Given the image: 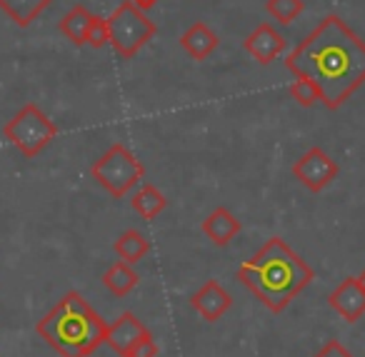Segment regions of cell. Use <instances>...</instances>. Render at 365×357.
Masks as SVG:
<instances>
[{
	"instance_id": "obj_1",
	"label": "cell",
	"mask_w": 365,
	"mask_h": 357,
	"mask_svg": "<svg viewBox=\"0 0 365 357\" xmlns=\"http://www.w3.org/2000/svg\"><path fill=\"white\" fill-rule=\"evenodd\" d=\"M285 68L295 78L313 81L320 103L338 110L365 83V43L338 16H328L290 51Z\"/></svg>"
},
{
	"instance_id": "obj_2",
	"label": "cell",
	"mask_w": 365,
	"mask_h": 357,
	"mask_svg": "<svg viewBox=\"0 0 365 357\" xmlns=\"http://www.w3.org/2000/svg\"><path fill=\"white\" fill-rule=\"evenodd\" d=\"M238 280L268 310L283 312L315 280V272L283 237H270L238 267Z\"/></svg>"
},
{
	"instance_id": "obj_3",
	"label": "cell",
	"mask_w": 365,
	"mask_h": 357,
	"mask_svg": "<svg viewBox=\"0 0 365 357\" xmlns=\"http://www.w3.org/2000/svg\"><path fill=\"white\" fill-rule=\"evenodd\" d=\"M36 330L61 357H88L106 342L108 322L81 292H68L38 320Z\"/></svg>"
},
{
	"instance_id": "obj_4",
	"label": "cell",
	"mask_w": 365,
	"mask_h": 357,
	"mask_svg": "<svg viewBox=\"0 0 365 357\" xmlns=\"http://www.w3.org/2000/svg\"><path fill=\"white\" fill-rule=\"evenodd\" d=\"M93 180L101 187H106L113 197H125L145 175L143 162L128 150L125 145L115 143L110 145L91 167Z\"/></svg>"
},
{
	"instance_id": "obj_5",
	"label": "cell",
	"mask_w": 365,
	"mask_h": 357,
	"mask_svg": "<svg viewBox=\"0 0 365 357\" xmlns=\"http://www.w3.org/2000/svg\"><path fill=\"white\" fill-rule=\"evenodd\" d=\"M3 135L18 148L26 157H36L56 140L58 128L36 103L23 105L3 128Z\"/></svg>"
},
{
	"instance_id": "obj_6",
	"label": "cell",
	"mask_w": 365,
	"mask_h": 357,
	"mask_svg": "<svg viewBox=\"0 0 365 357\" xmlns=\"http://www.w3.org/2000/svg\"><path fill=\"white\" fill-rule=\"evenodd\" d=\"M108 28H110L113 51L120 58H125V61L138 56V51L145 48L155 36V23L133 0H125L123 6H118L113 11V16L108 18Z\"/></svg>"
},
{
	"instance_id": "obj_7",
	"label": "cell",
	"mask_w": 365,
	"mask_h": 357,
	"mask_svg": "<svg viewBox=\"0 0 365 357\" xmlns=\"http://www.w3.org/2000/svg\"><path fill=\"white\" fill-rule=\"evenodd\" d=\"M340 167L323 148H310L305 155L293 162V175L308 187L310 192H320L338 177Z\"/></svg>"
},
{
	"instance_id": "obj_8",
	"label": "cell",
	"mask_w": 365,
	"mask_h": 357,
	"mask_svg": "<svg viewBox=\"0 0 365 357\" xmlns=\"http://www.w3.org/2000/svg\"><path fill=\"white\" fill-rule=\"evenodd\" d=\"M148 335V327L138 320L133 312H123L115 322L108 325L106 332V345L120 357H130L133 350L140 345V340Z\"/></svg>"
},
{
	"instance_id": "obj_9",
	"label": "cell",
	"mask_w": 365,
	"mask_h": 357,
	"mask_svg": "<svg viewBox=\"0 0 365 357\" xmlns=\"http://www.w3.org/2000/svg\"><path fill=\"white\" fill-rule=\"evenodd\" d=\"M328 302L343 320L358 322L365 312V290L360 287L358 277H345V280L330 292Z\"/></svg>"
},
{
	"instance_id": "obj_10",
	"label": "cell",
	"mask_w": 365,
	"mask_h": 357,
	"mask_svg": "<svg viewBox=\"0 0 365 357\" xmlns=\"http://www.w3.org/2000/svg\"><path fill=\"white\" fill-rule=\"evenodd\" d=\"M243 46L260 66H270V63L285 51V38L280 36L270 23H260V26L245 38Z\"/></svg>"
},
{
	"instance_id": "obj_11",
	"label": "cell",
	"mask_w": 365,
	"mask_h": 357,
	"mask_svg": "<svg viewBox=\"0 0 365 357\" xmlns=\"http://www.w3.org/2000/svg\"><path fill=\"white\" fill-rule=\"evenodd\" d=\"M193 307L198 310V315L208 322H215L230 310V295L223 285H218L215 280H208L198 292L193 295Z\"/></svg>"
},
{
	"instance_id": "obj_12",
	"label": "cell",
	"mask_w": 365,
	"mask_h": 357,
	"mask_svg": "<svg viewBox=\"0 0 365 357\" xmlns=\"http://www.w3.org/2000/svg\"><path fill=\"white\" fill-rule=\"evenodd\" d=\"M180 48L188 53L193 61H205V58L218 48V36H215L205 23H193V26L180 36Z\"/></svg>"
},
{
	"instance_id": "obj_13",
	"label": "cell",
	"mask_w": 365,
	"mask_h": 357,
	"mask_svg": "<svg viewBox=\"0 0 365 357\" xmlns=\"http://www.w3.org/2000/svg\"><path fill=\"white\" fill-rule=\"evenodd\" d=\"M203 232L215 245L225 247L240 232V220L230 210H225V207H215L203 220Z\"/></svg>"
},
{
	"instance_id": "obj_14",
	"label": "cell",
	"mask_w": 365,
	"mask_h": 357,
	"mask_svg": "<svg viewBox=\"0 0 365 357\" xmlns=\"http://www.w3.org/2000/svg\"><path fill=\"white\" fill-rule=\"evenodd\" d=\"M51 3L53 0H0V11L6 13L18 28H28L41 13L51 8Z\"/></svg>"
},
{
	"instance_id": "obj_15",
	"label": "cell",
	"mask_w": 365,
	"mask_h": 357,
	"mask_svg": "<svg viewBox=\"0 0 365 357\" xmlns=\"http://www.w3.org/2000/svg\"><path fill=\"white\" fill-rule=\"evenodd\" d=\"M93 18L96 16H93L86 6H73L71 11L63 16L61 33L73 43V46H86V36H88V28H91Z\"/></svg>"
},
{
	"instance_id": "obj_16",
	"label": "cell",
	"mask_w": 365,
	"mask_h": 357,
	"mask_svg": "<svg viewBox=\"0 0 365 357\" xmlns=\"http://www.w3.org/2000/svg\"><path fill=\"white\" fill-rule=\"evenodd\" d=\"M138 280H140L138 272L133 270L130 262H125V260L113 262V265L106 270V275H103V285H106L115 297H125L128 292L138 285Z\"/></svg>"
},
{
	"instance_id": "obj_17",
	"label": "cell",
	"mask_w": 365,
	"mask_h": 357,
	"mask_svg": "<svg viewBox=\"0 0 365 357\" xmlns=\"http://www.w3.org/2000/svg\"><path fill=\"white\" fill-rule=\"evenodd\" d=\"M130 205H133V210L143 217V220H153V217H158L163 210H165L168 200L155 185H143L140 190L133 195Z\"/></svg>"
},
{
	"instance_id": "obj_18",
	"label": "cell",
	"mask_w": 365,
	"mask_h": 357,
	"mask_svg": "<svg viewBox=\"0 0 365 357\" xmlns=\"http://www.w3.org/2000/svg\"><path fill=\"white\" fill-rule=\"evenodd\" d=\"M113 250L118 252L120 260H125L133 265V262L143 260V257L148 255V250H150V240L138 230H125L115 242H113Z\"/></svg>"
},
{
	"instance_id": "obj_19",
	"label": "cell",
	"mask_w": 365,
	"mask_h": 357,
	"mask_svg": "<svg viewBox=\"0 0 365 357\" xmlns=\"http://www.w3.org/2000/svg\"><path fill=\"white\" fill-rule=\"evenodd\" d=\"M268 13L283 26H290L303 13V0H268Z\"/></svg>"
},
{
	"instance_id": "obj_20",
	"label": "cell",
	"mask_w": 365,
	"mask_h": 357,
	"mask_svg": "<svg viewBox=\"0 0 365 357\" xmlns=\"http://www.w3.org/2000/svg\"><path fill=\"white\" fill-rule=\"evenodd\" d=\"M290 98H293L298 105L313 108L315 103L320 100V90L313 81H308V78H295L293 86H290Z\"/></svg>"
},
{
	"instance_id": "obj_21",
	"label": "cell",
	"mask_w": 365,
	"mask_h": 357,
	"mask_svg": "<svg viewBox=\"0 0 365 357\" xmlns=\"http://www.w3.org/2000/svg\"><path fill=\"white\" fill-rule=\"evenodd\" d=\"M110 43V28H108V21L106 18H93V23H91V28H88V36H86V46H91V48H103V46H108Z\"/></svg>"
},
{
	"instance_id": "obj_22",
	"label": "cell",
	"mask_w": 365,
	"mask_h": 357,
	"mask_svg": "<svg viewBox=\"0 0 365 357\" xmlns=\"http://www.w3.org/2000/svg\"><path fill=\"white\" fill-rule=\"evenodd\" d=\"M130 357H158V342L153 340V335L148 332L145 337L140 340V345L133 350V355Z\"/></svg>"
},
{
	"instance_id": "obj_23",
	"label": "cell",
	"mask_w": 365,
	"mask_h": 357,
	"mask_svg": "<svg viewBox=\"0 0 365 357\" xmlns=\"http://www.w3.org/2000/svg\"><path fill=\"white\" fill-rule=\"evenodd\" d=\"M315 357H353V355H350V352L345 350V347L340 345L338 340H330V342H325L323 350H320Z\"/></svg>"
},
{
	"instance_id": "obj_24",
	"label": "cell",
	"mask_w": 365,
	"mask_h": 357,
	"mask_svg": "<svg viewBox=\"0 0 365 357\" xmlns=\"http://www.w3.org/2000/svg\"><path fill=\"white\" fill-rule=\"evenodd\" d=\"M133 3H135V6L140 8V11H150V8L155 6L158 0H133Z\"/></svg>"
},
{
	"instance_id": "obj_25",
	"label": "cell",
	"mask_w": 365,
	"mask_h": 357,
	"mask_svg": "<svg viewBox=\"0 0 365 357\" xmlns=\"http://www.w3.org/2000/svg\"><path fill=\"white\" fill-rule=\"evenodd\" d=\"M358 282H360V287H363V290H365V270L358 275Z\"/></svg>"
}]
</instances>
